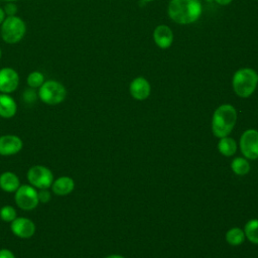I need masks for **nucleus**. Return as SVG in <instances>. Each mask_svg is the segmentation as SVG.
I'll list each match as a JSON object with an SVG mask.
<instances>
[{"label": "nucleus", "instance_id": "1", "mask_svg": "<svg viewBox=\"0 0 258 258\" xmlns=\"http://www.w3.org/2000/svg\"><path fill=\"white\" fill-rule=\"evenodd\" d=\"M203 6L200 0H170L167 7L169 18L177 24H190L202 15Z\"/></svg>", "mask_w": 258, "mask_h": 258}, {"label": "nucleus", "instance_id": "2", "mask_svg": "<svg viewBox=\"0 0 258 258\" xmlns=\"http://www.w3.org/2000/svg\"><path fill=\"white\" fill-rule=\"evenodd\" d=\"M237 121L236 109L230 104L221 105L216 109L212 119V130L216 137L228 136Z\"/></svg>", "mask_w": 258, "mask_h": 258}, {"label": "nucleus", "instance_id": "3", "mask_svg": "<svg viewBox=\"0 0 258 258\" xmlns=\"http://www.w3.org/2000/svg\"><path fill=\"white\" fill-rule=\"evenodd\" d=\"M258 84V74L250 68H243L235 72L232 86L236 95L241 98L250 97Z\"/></svg>", "mask_w": 258, "mask_h": 258}, {"label": "nucleus", "instance_id": "4", "mask_svg": "<svg viewBox=\"0 0 258 258\" xmlns=\"http://www.w3.org/2000/svg\"><path fill=\"white\" fill-rule=\"evenodd\" d=\"M26 33L25 21L17 16H6L0 25V36L5 43L15 44L20 42Z\"/></svg>", "mask_w": 258, "mask_h": 258}, {"label": "nucleus", "instance_id": "5", "mask_svg": "<svg viewBox=\"0 0 258 258\" xmlns=\"http://www.w3.org/2000/svg\"><path fill=\"white\" fill-rule=\"evenodd\" d=\"M40 101L46 105L54 106L62 103L67 97L66 87L58 81L47 80L37 89Z\"/></svg>", "mask_w": 258, "mask_h": 258}, {"label": "nucleus", "instance_id": "6", "mask_svg": "<svg viewBox=\"0 0 258 258\" xmlns=\"http://www.w3.org/2000/svg\"><path fill=\"white\" fill-rule=\"evenodd\" d=\"M27 180L36 189L49 188L54 180L52 171L44 165H33L29 167L26 173Z\"/></svg>", "mask_w": 258, "mask_h": 258}, {"label": "nucleus", "instance_id": "7", "mask_svg": "<svg viewBox=\"0 0 258 258\" xmlns=\"http://www.w3.org/2000/svg\"><path fill=\"white\" fill-rule=\"evenodd\" d=\"M14 202L23 211L34 210L38 204V190L31 184H20L14 192Z\"/></svg>", "mask_w": 258, "mask_h": 258}, {"label": "nucleus", "instance_id": "8", "mask_svg": "<svg viewBox=\"0 0 258 258\" xmlns=\"http://www.w3.org/2000/svg\"><path fill=\"white\" fill-rule=\"evenodd\" d=\"M240 148L245 157L258 158V131L254 129L245 131L240 139Z\"/></svg>", "mask_w": 258, "mask_h": 258}, {"label": "nucleus", "instance_id": "9", "mask_svg": "<svg viewBox=\"0 0 258 258\" xmlns=\"http://www.w3.org/2000/svg\"><path fill=\"white\" fill-rule=\"evenodd\" d=\"M10 229L14 236L20 239L31 238L36 231L34 222L26 217H17L10 223Z\"/></svg>", "mask_w": 258, "mask_h": 258}, {"label": "nucleus", "instance_id": "10", "mask_svg": "<svg viewBox=\"0 0 258 258\" xmlns=\"http://www.w3.org/2000/svg\"><path fill=\"white\" fill-rule=\"evenodd\" d=\"M19 82V75L13 68L4 67L0 69V93H13L18 88Z\"/></svg>", "mask_w": 258, "mask_h": 258}, {"label": "nucleus", "instance_id": "11", "mask_svg": "<svg viewBox=\"0 0 258 258\" xmlns=\"http://www.w3.org/2000/svg\"><path fill=\"white\" fill-rule=\"evenodd\" d=\"M23 147L21 138L14 134H5L0 136V155L10 156L17 154Z\"/></svg>", "mask_w": 258, "mask_h": 258}, {"label": "nucleus", "instance_id": "12", "mask_svg": "<svg viewBox=\"0 0 258 258\" xmlns=\"http://www.w3.org/2000/svg\"><path fill=\"white\" fill-rule=\"evenodd\" d=\"M129 90H130L131 96L134 99L142 101V100H145L149 97L151 87H150L149 82L145 78L138 77V78H135L130 83Z\"/></svg>", "mask_w": 258, "mask_h": 258}, {"label": "nucleus", "instance_id": "13", "mask_svg": "<svg viewBox=\"0 0 258 258\" xmlns=\"http://www.w3.org/2000/svg\"><path fill=\"white\" fill-rule=\"evenodd\" d=\"M153 40L158 47L168 48L173 42V32L167 25L160 24L153 31Z\"/></svg>", "mask_w": 258, "mask_h": 258}, {"label": "nucleus", "instance_id": "14", "mask_svg": "<svg viewBox=\"0 0 258 258\" xmlns=\"http://www.w3.org/2000/svg\"><path fill=\"white\" fill-rule=\"evenodd\" d=\"M51 191L59 197L70 195L75 188V181L72 177L62 175L53 180L51 184Z\"/></svg>", "mask_w": 258, "mask_h": 258}, {"label": "nucleus", "instance_id": "15", "mask_svg": "<svg viewBox=\"0 0 258 258\" xmlns=\"http://www.w3.org/2000/svg\"><path fill=\"white\" fill-rule=\"evenodd\" d=\"M17 112V104L10 94H0V117L10 119Z\"/></svg>", "mask_w": 258, "mask_h": 258}, {"label": "nucleus", "instance_id": "16", "mask_svg": "<svg viewBox=\"0 0 258 258\" xmlns=\"http://www.w3.org/2000/svg\"><path fill=\"white\" fill-rule=\"evenodd\" d=\"M20 186L18 175L12 171H4L0 174V188L5 192H15Z\"/></svg>", "mask_w": 258, "mask_h": 258}, {"label": "nucleus", "instance_id": "17", "mask_svg": "<svg viewBox=\"0 0 258 258\" xmlns=\"http://www.w3.org/2000/svg\"><path fill=\"white\" fill-rule=\"evenodd\" d=\"M218 149L223 155L232 156L237 150V143L233 138L226 136L221 138L218 144Z\"/></svg>", "mask_w": 258, "mask_h": 258}, {"label": "nucleus", "instance_id": "18", "mask_svg": "<svg viewBox=\"0 0 258 258\" xmlns=\"http://www.w3.org/2000/svg\"><path fill=\"white\" fill-rule=\"evenodd\" d=\"M244 233L250 242L258 244V219H253L247 222Z\"/></svg>", "mask_w": 258, "mask_h": 258}, {"label": "nucleus", "instance_id": "19", "mask_svg": "<svg viewBox=\"0 0 258 258\" xmlns=\"http://www.w3.org/2000/svg\"><path fill=\"white\" fill-rule=\"evenodd\" d=\"M245 239V233L240 228H233L226 234V240L230 245L238 246L243 243Z\"/></svg>", "mask_w": 258, "mask_h": 258}, {"label": "nucleus", "instance_id": "20", "mask_svg": "<svg viewBox=\"0 0 258 258\" xmlns=\"http://www.w3.org/2000/svg\"><path fill=\"white\" fill-rule=\"evenodd\" d=\"M232 170L238 175H245L250 170L249 162L243 157H236L231 163Z\"/></svg>", "mask_w": 258, "mask_h": 258}, {"label": "nucleus", "instance_id": "21", "mask_svg": "<svg viewBox=\"0 0 258 258\" xmlns=\"http://www.w3.org/2000/svg\"><path fill=\"white\" fill-rule=\"evenodd\" d=\"M45 81L44 75L39 71L30 72L26 78V83L29 88L38 89Z\"/></svg>", "mask_w": 258, "mask_h": 258}, {"label": "nucleus", "instance_id": "22", "mask_svg": "<svg viewBox=\"0 0 258 258\" xmlns=\"http://www.w3.org/2000/svg\"><path fill=\"white\" fill-rule=\"evenodd\" d=\"M17 218L16 209L12 206L5 205L0 209V219L5 223H11Z\"/></svg>", "mask_w": 258, "mask_h": 258}, {"label": "nucleus", "instance_id": "23", "mask_svg": "<svg viewBox=\"0 0 258 258\" xmlns=\"http://www.w3.org/2000/svg\"><path fill=\"white\" fill-rule=\"evenodd\" d=\"M37 98H38V95H37V92H35V89L28 88V89L23 93V99H24L25 102H27V103H32V102H34Z\"/></svg>", "mask_w": 258, "mask_h": 258}, {"label": "nucleus", "instance_id": "24", "mask_svg": "<svg viewBox=\"0 0 258 258\" xmlns=\"http://www.w3.org/2000/svg\"><path fill=\"white\" fill-rule=\"evenodd\" d=\"M5 15L6 16H14L17 15V5L15 4V2H7L3 8Z\"/></svg>", "mask_w": 258, "mask_h": 258}, {"label": "nucleus", "instance_id": "25", "mask_svg": "<svg viewBox=\"0 0 258 258\" xmlns=\"http://www.w3.org/2000/svg\"><path fill=\"white\" fill-rule=\"evenodd\" d=\"M51 199V194L48 190V188H44V189H38V201L39 203L45 204L48 203Z\"/></svg>", "mask_w": 258, "mask_h": 258}, {"label": "nucleus", "instance_id": "26", "mask_svg": "<svg viewBox=\"0 0 258 258\" xmlns=\"http://www.w3.org/2000/svg\"><path fill=\"white\" fill-rule=\"evenodd\" d=\"M0 258H16V257L11 250L7 248H3V249H0Z\"/></svg>", "mask_w": 258, "mask_h": 258}, {"label": "nucleus", "instance_id": "27", "mask_svg": "<svg viewBox=\"0 0 258 258\" xmlns=\"http://www.w3.org/2000/svg\"><path fill=\"white\" fill-rule=\"evenodd\" d=\"M217 4H219V5H222V6H225V5H228V4H230L233 0H214Z\"/></svg>", "mask_w": 258, "mask_h": 258}, {"label": "nucleus", "instance_id": "28", "mask_svg": "<svg viewBox=\"0 0 258 258\" xmlns=\"http://www.w3.org/2000/svg\"><path fill=\"white\" fill-rule=\"evenodd\" d=\"M6 18V15H5V12L3 10V8L0 7V25L2 24V22L4 21V19Z\"/></svg>", "mask_w": 258, "mask_h": 258}, {"label": "nucleus", "instance_id": "29", "mask_svg": "<svg viewBox=\"0 0 258 258\" xmlns=\"http://www.w3.org/2000/svg\"><path fill=\"white\" fill-rule=\"evenodd\" d=\"M106 258H124V257H123V256H121V255L114 254V255H109V256H107Z\"/></svg>", "mask_w": 258, "mask_h": 258}, {"label": "nucleus", "instance_id": "30", "mask_svg": "<svg viewBox=\"0 0 258 258\" xmlns=\"http://www.w3.org/2000/svg\"><path fill=\"white\" fill-rule=\"evenodd\" d=\"M3 1H5V2H16L17 0H3Z\"/></svg>", "mask_w": 258, "mask_h": 258}, {"label": "nucleus", "instance_id": "31", "mask_svg": "<svg viewBox=\"0 0 258 258\" xmlns=\"http://www.w3.org/2000/svg\"><path fill=\"white\" fill-rule=\"evenodd\" d=\"M1 56H2V50H1V48H0V59H1Z\"/></svg>", "mask_w": 258, "mask_h": 258}, {"label": "nucleus", "instance_id": "32", "mask_svg": "<svg viewBox=\"0 0 258 258\" xmlns=\"http://www.w3.org/2000/svg\"><path fill=\"white\" fill-rule=\"evenodd\" d=\"M143 1H146V2H149V1H152V0H143Z\"/></svg>", "mask_w": 258, "mask_h": 258}]
</instances>
